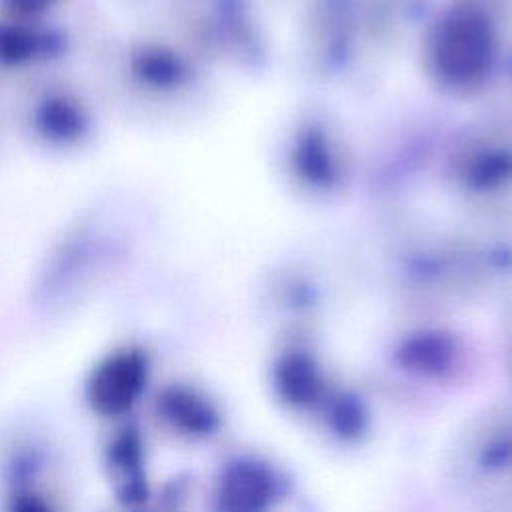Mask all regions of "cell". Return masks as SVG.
<instances>
[{"label":"cell","mask_w":512,"mask_h":512,"mask_svg":"<svg viewBox=\"0 0 512 512\" xmlns=\"http://www.w3.org/2000/svg\"><path fill=\"white\" fill-rule=\"evenodd\" d=\"M146 382V362L134 350L112 354L88 382V402L104 416H116L136 402Z\"/></svg>","instance_id":"obj_1"},{"label":"cell","mask_w":512,"mask_h":512,"mask_svg":"<svg viewBox=\"0 0 512 512\" xmlns=\"http://www.w3.org/2000/svg\"><path fill=\"white\" fill-rule=\"evenodd\" d=\"M12 512H50V510L46 508V504H44L42 500H36V498H20V500L14 504Z\"/></svg>","instance_id":"obj_2"}]
</instances>
